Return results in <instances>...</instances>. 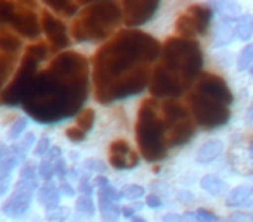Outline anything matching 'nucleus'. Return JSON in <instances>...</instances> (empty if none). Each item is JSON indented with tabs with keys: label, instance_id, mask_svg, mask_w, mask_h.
Returning a JSON list of instances; mask_svg holds the SVG:
<instances>
[{
	"label": "nucleus",
	"instance_id": "1",
	"mask_svg": "<svg viewBox=\"0 0 253 222\" xmlns=\"http://www.w3.org/2000/svg\"><path fill=\"white\" fill-rule=\"evenodd\" d=\"M162 44L141 30H120L92 57V85L99 104L139 95L149 87Z\"/></svg>",
	"mask_w": 253,
	"mask_h": 222
},
{
	"label": "nucleus",
	"instance_id": "2",
	"mask_svg": "<svg viewBox=\"0 0 253 222\" xmlns=\"http://www.w3.org/2000/svg\"><path fill=\"white\" fill-rule=\"evenodd\" d=\"M88 61L73 50L61 52L37 75L23 109L40 125H57L80 115L88 97Z\"/></svg>",
	"mask_w": 253,
	"mask_h": 222
},
{
	"label": "nucleus",
	"instance_id": "3",
	"mask_svg": "<svg viewBox=\"0 0 253 222\" xmlns=\"http://www.w3.org/2000/svg\"><path fill=\"white\" fill-rule=\"evenodd\" d=\"M123 23L122 4L116 2H94L78 12L71 25V35L80 44L108 42L116 28Z\"/></svg>",
	"mask_w": 253,
	"mask_h": 222
},
{
	"label": "nucleus",
	"instance_id": "4",
	"mask_svg": "<svg viewBox=\"0 0 253 222\" xmlns=\"http://www.w3.org/2000/svg\"><path fill=\"white\" fill-rule=\"evenodd\" d=\"M167 129L160 115V104L156 99H144L139 108L137 122H135V141L139 153L146 162H160L167 156Z\"/></svg>",
	"mask_w": 253,
	"mask_h": 222
},
{
	"label": "nucleus",
	"instance_id": "5",
	"mask_svg": "<svg viewBox=\"0 0 253 222\" xmlns=\"http://www.w3.org/2000/svg\"><path fill=\"white\" fill-rule=\"evenodd\" d=\"M160 59H162L160 64H163L167 70L179 77L186 87H189L196 78L201 77L203 50L196 40L170 37L162 45Z\"/></svg>",
	"mask_w": 253,
	"mask_h": 222
},
{
	"label": "nucleus",
	"instance_id": "6",
	"mask_svg": "<svg viewBox=\"0 0 253 222\" xmlns=\"http://www.w3.org/2000/svg\"><path fill=\"white\" fill-rule=\"evenodd\" d=\"M49 52H50V49L42 42H37V44H33V45L26 47L25 57H23L19 68L16 70L14 78L9 82L4 94H2V97H0V102H2V104L23 106L26 94H28L33 82H35L37 75H39L37 68H39V64L42 63V61L47 59Z\"/></svg>",
	"mask_w": 253,
	"mask_h": 222
},
{
	"label": "nucleus",
	"instance_id": "7",
	"mask_svg": "<svg viewBox=\"0 0 253 222\" xmlns=\"http://www.w3.org/2000/svg\"><path fill=\"white\" fill-rule=\"evenodd\" d=\"M0 25L11 26L28 40H37L42 33L39 12L30 2H5L0 0Z\"/></svg>",
	"mask_w": 253,
	"mask_h": 222
},
{
	"label": "nucleus",
	"instance_id": "8",
	"mask_svg": "<svg viewBox=\"0 0 253 222\" xmlns=\"http://www.w3.org/2000/svg\"><path fill=\"white\" fill-rule=\"evenodd\" d=\"M187 106L194 124L205 131H215L224 127L231 118V111L227 106L207 97L201 92L194 90L187 95Z\"/></svg>",
	"mask_w": 253,
	"mask_h": 222
},
{
	"label": "nucleus",
	"instance_id": "9",
	"mask_svg": "<svg viewBox=\"0 0 253 222\" xmlns=\"http://www.w3.org/2000/svg\"><path fill=\"white\" fill-rule=\"evenodd\" d=\"M213 18V11L207 4H193L186 12L177 18L175 32L177 37L187 40H194L198 35H205Z\"/></svg>",
	"mask_w": 253,
	"mask_h": 222
},
{
	"label": "nucleus",
	"instance_id": "10",
	"mask_svg": "<svg viewBox=\"0 0 253 222\" xmlns=\"http://www.w3.org/2000/svg\"><path fill=\"white\" fill-rule=\"evenodd\" d=\"M40 179H21L16 182V187L12 191L11 196L5 200V203L2 205V212L4 215H7L9 219H21L32 208L33 194L35 191H39Z\"/></svg>",
	"mask_w": 253,
	"mask_h": 222
},
{
	"label": "nucleus",
	"instance_id": "11",
	"mask_svg": "<svg viewBox=\"0 0 253 222\" xmlns=\"http://www.w3.org/2000/svg\"><path fill=\"white\" fill-rule=\"evenodd\" d=\"M148 89L153 99H156V101H158V99L169 101V99L180 97L187 87L180 82L179 77H175L172 71L167 70L163 64H156L151 71Z\"/></svg>",
	"mask_w": 253,
	"mask_h": 222
},
{
	"label": "nucleus",
	"instance_id": "12",
	"mask_svg": "<svg viewBox=\"0 0 253 222\" xmlns=\"http://www.w3.org/2000/svg\"><path fill=\"white\" fill-rule=\"evenodd\" d=\"M160 9L158 0H123V25L128 30H135L155 18Z\"/></svg>",
	"mask_w": 253,
	"mask_h": 222
},
{
	"label": "nucleus",
	"instance_id": "13",
	"mask_svg": "<svg viewBox=\"0 0 253 222\" xmlns=\"http://www.w3.org/2000/svg\"><path fill=\"white\" fill-rule=\"evenodd\" d=\"M40 23H42V32L45 33L47 40L50 44V50H64L70 47L71 40L68 35V26L61 21L59 18L49 11H42L40 16Z\"/></svg>",
	"mask_w": 253,
	"mask_h": 222
},
{
	"label": "nucleus",
	"instance_id": "14",
	"mask_svg": "<svg viewBox=\"0 0 253 222\" xmlns=\"http://www.w3.org/2000/svg\"><path fill=\"white\" fill-rule=\"evenodd\" d=\"M198 92H201L207 97L213 99L217 102H222L224 106L232 104L234 95H232L229 85L225 84V80L218 75L213 73H203L198 80Z\"/></svg>",
	"mask_w": 253,
	"mask_h": 222
},
{
	"label": "nucleus",
	"instance_id": "15",
	"mask_svg": "<svg viewBox=\"0 0 253 222\" xmlns=\"http://www.w3.org/2000/svg\"><path fill=\"white\" fill-rule=\"evenodd\" d=\"M109 165L115 170H132L139 165V155L125 139H115L108 149Z\"/></svg>",
	"mask_w": 253,
	"mask_h": 222
},
{
	"label": "nucleus",
	"instance_id": "16",
	"mask_svg": "<svg viewBox=\"0 0 253 222\" xmlns=\"http://www.w3.org/2000/svg\"><path fill=\"white\" fill-rule=\"evenodd\" d=\"M167 146L169 148H177V146H184L194 137L196 134V125H194L193 118H186V120L175 122L172 125H167Z\"/></svg>",
	"mask_w": 253,
	"mask_h": 222
},
{
	"label": "nucleus",
	"instance_id": "17",
	"mask_svg": "<svg viewBox=\"0 0 253 222\" xmlns=\"http://www.w3.org/2000/svg\"><path fill=\"white\" fill-rule=\"evenodd\" d=\"M236 19L232 18H220L215 25L213 30V39H211V44H213L215 49H220V47H225L234 40V37L238 35L236 32Z\"/></svg>",
	"mask_w": 253,
	"mask_h": 222
},
{
	"label": "nucleus",
	"instance_id": "18",
	"mask_svg": "<svg viewBox=\"0 0 253 222\" xmlns=\"http://www.w3.org/2000/svg\"><path fill=\"white\" fill-rule=\"evenodd\" d=\"M37 198H39V203L42 205L45 210L59 207V201H61L59 187H57L52 180H47V182H43L42 187H39Z\"/></svg>",
	"mask_w": 253,
	"mask_h": 222
},
{
	"label": "nucleus",
	"instance_id": "19",
	"mask_svg": "<svg viewBox=\"0 0 253 222\" xmlns=\"http://www.w3.org/2000/svg\"><path fill=\"white\" fill-rule=\"evenodd\" d=\"M18 64L16 54H2L0 52V97L5 90V84H9V78L12 77Z\"/></svg>",
	"mask_w": 253,
	"mask_h": 222
},
{
	"label": "nucleus",
	"instance_id": "20",
	"mask_svg": "<svg viewBox=\"0 0 253 222\" xmlns=\"http://www.w3.org/2000/svg\"><path fill=\"white\" fill-rule=\"evenodd\" d=\"M253 196V187L250 184H241V186H236L234 189L229 191L227 198H225V205L231 208L243 207L250 201V198Z\"/></svg>",
	"mask_w": 253,
	"mask_h": 222
},
{
	"label": "nucleus",
	"instance_id": "21",
	"mask_svg": "<svg viewBox=\"0 0 253 222\" xmlns=\"http://www.w3.org/2000/svg\"><path fill=\"white\" fill-rule=\"evenodd\" d=\"M224 153V144L217 139L213 141H208L198 149V155H196V160L200 163H211L218 158V156Z\"/></svg>",
	"mask_w": 253,
	"mask_h": 222
},
{
	"label": "nucleus",
	"instance_id": "22",
	"mask_svg": "<svg viewBox=\"0 0 253 222\" xmlns=\"http://www.w3.org/2000/svg\"><path fill=\"white\" fill-rule=\"evenodd\" d=\"M120 210H122V207H118L115 201L99 193V212H101L102 222H118V217L122 215Z\"/></svg>",
	"mask_w": 253,
	"mask_h": 222
},
{
	"label": "nucleus",
	"instance_id": "23",
	"mask_svg": "<svg viewBox=\"0 0 253 222\" xmlns=\"http://www.w3.org/2000/svg\"><path fill=\"white\" fill-rule=\"evenodd\" d=\"M37 144V137L35 134H26L23 139H19L18 142L11 146V155L14 156L16 160H19L21 163L26 162V155H28L30 148Z\"/></svg>",
	"mask_w": 253,
	"mask_h": 222
},
{
	"label": "nucleus",
	"instance_id": "24",
	"mask_svg": "<svg viewBox=\"0 0 253 222\" xmlns=\"http://www.w3.org/2000/svg\"><path fill=\"white\" fill-rule=\"evenodd\" d=\"M23 47V42L16 33L0 32V52L2 54H18Z\"/></svg>",
	"mask_w": 253,
	"mask_h": 222
},
{
	"label": "nucleus",
	"instance_id": "25",
	"mask_svg": "<svg viewBox=\"0 0 253 222\" xmlns=\"http://www.w3.org/2000/svg\"><path fill=\"white\" fill-rule=\"evenodd\" d=\"M200 184L208 194H211V196H220V194H224L225 191H227V184H225L220 177L211 176V174L201 177Z\"/></svg>",
	"mask_w": 253,
	"mask_h": 222
},
{
	"label": "nucleus",
	"instance_id": "26",
	"mask_svg": "<svg viewBox=\"0 0 253 222\" xmlns=\"http://www.w3.org/2000/svg\"><path fill=\"white\" fill-rule=\"evenodd\" d=\"M45 5L49 9H52L54 12L61 16H75L80 12L82 5L77 4V2H71V0H63V2H57V0H45Z\"/></svg>",
	"mask_w": 253,
	"mask_h": 222
},
{
	"label": "nucleus",
	"instance_id": "27",
	"mask_svg": "<svg viewBox=\"0 0 253 222\" xmlns=\"http://www.w3.org/2000/svg\"><path fill=\"white\" fill-rule=\"evenodd\" d=\"M210 5V9L213 12H218V14H222V18H232L234 19L238 14H241V5L238 4V2H231V0H227V2H213V4H208Z\"/></svg>",
	"mask_w": 253,
	"mask_h": 222
},
{
	"label": "nucleus",
	"instance_id": "28",
	"mask_svg": "<svg viewBox=\"0 0 253 222\" xmlns=\"http://www.w3.org/2000/svg\"><path fill=\"white\" fill-rule=\"evenodd\" d=\"M236 32L243 42H248L253 37V14H241L236 23Z\"/></svg>",
	"mask_w": 253,
	"mask_h": 222
},
{
	"label": "nucleus",
	"instance_id": "29",
	"mask_svg": "<svg viewBox=\"0 0 253 222\" xmlns=\"http://www.w3.org/2000/svg\"><path fill=\"white\" fill-rule=\"evenodd\" d=\"M95 124V111L90 108L87 109H82L80 115L77 117V127L80 129V131H84L85 134H88V132L92 131V127H94Z\"/></svg>",
	"mask_w": 253,
	"mask_h": 222
},
{
	"label": "nucleus",
	"instance_id": "30",
	"mask_svg": "<svg viewBox=\"0 0 253 222\" xmlns=\"http://www.w3.org/2000/svg\"><path fill=\"white\" fill-rule=\"evenodd\" d=\"M253 66V44H248L246 47H243V50L238 56V70L246 71Z\"/></svg>",
	"mask_w": 253,
	"mask_h": 222
},
{
	"label": "nucleus",
	"instance_id": "31",
	"mask_svg": "<svg viewBox=\"0 0 253 222\" xmlns=\"http://www.w3.org/2000/svg\"><path fill=\"white\" fill-rule=\"evenodd\" d=\"M45 219L47 222H66L70 219V210L66 207H56L50 208V210L45 212Z\"/></svg>",
	"mask_w": 253,
	"mask_h": 222
},
{
	"label": "nucleus",
	"instance_id": "32",
	"mask_svg": "<svg viewBox=\"0 0 253 222\" xmlns=\"http://www.w3.org/2000/svg\"><path fill=\"white\" fill-rule=\"evenodd\" d=\"M77 212L82 215H87V217H92V215L95 214V205H94V201H92V198L82 194L77 200Z\"/></svg>",
	"mask_w": 253,
	"mask_h": 222
},
{
	"label": "nucleus",
	"instance_id": "33",
	"mask_svg": "<svg viewBox=\"0 0 253 222\" xmlns=\"http://www.w3.org/2000/svg\"><path fill=\"white\" fill-rule=\"evenodd\" d=\"M120 193H122V196L126 198V200L137 201V200H141V198L146 194V189L142 186H137V184H128V186L123 187Z\"/></svg>",
	"mask_w": 253,
	"mask_h": 222
},
{
	"label": "nucleus",
	"instance_id": "34",
	"mask_svg": "<svg viewBox=\"0 0 253 222\" xmlns=\"http://www.w3.org/2000/svg\"><path fill=\"white\" fill-rule=\"evenodd\" d=\"M26 127H28V120H26L25 117H19L18 120L12 124L11 131H9V139H11V141H16L19 135H23V132L26 131Z\"/></svg>",
	"mask_w": 253,
	"mask_h": 222
},
{
	"label": "nucleus",
	"instance_id": "35",
	"mask_svg": "<svg viewBox=\"0 0 253 222\" xmlns=\"http://www.w3.org/2000/svg\"><path fill=\"white\" fill-rule=\"evenodd\" d=\"M19 160H16L14 156L9 153V156L5 160L0 162V174H4V176H12V172L16 170V167L19 165Z\"/></svg>",
	"mask_w": 253,
	"mask_h": 222
},
{
	"label": "nucleus",
	"instance_id": "36",
	"mask_svg": "<svg viewBox=\"0 0 253 222\" xmlns=\"http://www.w3.org/2000/svg\"><path fill=\"white\" fill-rule=\"evenodd\" d=\"M52 148L50 146V139L49 135H42V137L39 139V142L35 144V149H33V155L37 156V158H43V156L49 153V149Z\"/></svg>",
	"mask_w": 253,
	"mask_h": 222
},
{
	"label": "nucleus",
	"instance_id": "37",
	"mask_svg": "<svg viewBox=\"0 0 253 222\" xmlns=\"http://www.w3.org/2000/svg\"><path fill=\"white\" fill-rule=\"evenodd\" d=\"M84 169L87 172H92V174H106L108 167L101 162V160H95V158H88L84 162Z\"/></svg>",
	"mask_w": 253,
	"mask_h": 222
},
{
	"label": "nucleus",
	"instance_id": "38",
	"mask_svg": "<svg viewBox=\"0 0 253 222\" xmlns=\"http://www.w3.org/2000/svg\"><path fill=\"white\" fill-rule=\"evenodd\" d=\"M39 177L43 179V182L47 180H52L54 177V163L52 162H47V160H42L39 165Z\"/></svg>",
	"mask_w": 253,
	"mask_h": 222
},
{
	"label": "nucleus",
	"instance_id": "39",
	"mask_svg": "<svg viewBox=\"0 0 253 222\" xmlns=\"http://www.w3.org/2000/svg\"><path fill=\"white\" fill-rule=\"evenodd\" d=\"M78 189L84 196H90L92 198V193H94V182L88 179L87 176H82L78 179Z\"/></svg>",
	"mask_w": 253,
	"mask_h": 222
},
{
	"label": "nucleus",
	"instance_id": "40",
	"mask_svg": "<svg viewBox=\"0 0 253 222\" xmlns=\"http://www.w3.org/2000/svg\"><path fill=\"white\" fill-rule=\"evenodd\" d=\"M66 137L70 139V141H73V142H84L85 137H87V134H85L84 131H80V129L75 125V127H70L66 131Z\"/></svg>",
	"mask_w": 253,
	"mask_h": 222
},
{
	"label": "nucleus",
	"instance_id": "41",
	"mask_svg": "<svg viewBox=\"0 0 253 222\" xmlns=\"http://www.w3.org/2000/svg\"><path fill=\"white\" fill-rule=\"evenodd\" d=\"M196 217L200 219V222H220V219L215 214H211L210 210H205V208H200L196 210Z\"/></svg>",
	"mask_w": 253,
	"mask_h": 222
},
{
	"label": "nucleus",
	"instance_id": "42",
	"mask_svg": "<svg viewBox=\"0 0 253 222\" xmlns=\"http://www.w3.org/2000/svg\"><path fill=\"white\" fill-rule=\"evenodd\" d=\"M61 182H59V193H61V196H75V187L70 184V180H66V179H59Z\"/></svg>",
	"mask_w": 253,
	"mask_h": 222
},
{
	"label": "nucleus",
	"instance_id": "43",
	"mask_svg": "<svg viewBox=\"0 0 253 222\" xmlns=\"http://www.w3.org/2000/svg\"><path fill=\"white\" fill-rule=\"evenodd\" d=\"M59 158H63V153H61L59 146H52V148L49 149V153L43 156V160H47V162H52V163L57 162Z\"/></svg>",
	"mask_w": 253,
	"mask_h": 222
},
{
	"label": "nucleus",
	"instance_id": "44",
	"mask_svg": "<svg viewBox=\"0 0 253 222\" xmlns=\"http://www.w3.org/2000/svg\"><path fill=\"white\" fill-rule=\"evenodd\" d=\"M9 189H11V176L0 174V198L4 196V194H7Z\"/></svg>",
	"mask_w": 253,
	"mask_h": 222
},
{
	"label": "nucleus",
	"instance_id": "45",
	"mask_svg": "<svg viewBox=\"0 0 253 222\" xmlns=\"http://www.w3.org/2000/svg\"><path fill=\"white\" fill-rule=\"evenodd\" d=\"M162 198L158 196V194H148V198H146V205L151 208H155V210H158V208H162Z\"/></svg>",
	"mask_w": 253,
	"mask_h": 222
},
{
	"label": "nucleus",
	"instance_id": "46",
	"mask_svg": "<svg viewBox=\"0 0 253 222\" xmlns=\"http://www.w3.org/2000/svg\"><path fill=\"white\" fill-rule=\"evenodd\" d=\"M135 208L134 207H122V210H120V214L123 215V217H128V219H132V217H135Z\"/></svg>",
	"mask_w": 253,
	"mask_h": 222
},
{
	"label": "nucleus",
	"instance_id": "47",
	"mask_svg": "<svg viewBox=\"0 0 253 222\" xmlns=\"http://www.w3.org/2000/svg\"><path fill=\"white\" fill-rule=\"evenodd\" d=\"M106 186H109V180L106 179V177H95V180H94V187H97V189H102V187H106Z\"/></svg>",
	"mask_w": 253,
	"mask_h": 222
},
{
	"label": "nucleus",
	"instance_id": "48",
	"mask_svg": "<svg viewBox=\"0 0 253 222\" xmlns=\"http://www.w3.org/2000/svg\"><path fill=\"white\" fill-rule=\"evenodd\" d=\"M163 222H182V215H177V214H167L163 217Z\"/></svg>",
	"mask_w": 253,
	"mask_h": 222
},
{
	"label": "nucleus",
	"instance_id": "49",
	"mask_svg": "<svg viewBox=\"0 0 253 222\" xmlns=\"http://www.w3.org/2000/svg\"><path fill=\"white\" fill-rule=\"evenodd\" d=\"M9 153H11V148H7V146H5L4 142H0V162L7 158Z\"/></svg>",
	"mask_w": 253,
	"mask_h": 222
},
{
	"label": "nucleus",
	"instance_id": "50",
	"mask_svg": "<svg viewBox=\"0 0 253 222\" xmlns=\"http://www.w3.org/2000/svg\"><path fill=\"white\" fill-rule=\"evenodd\" d=\"M248 122L250 124H253V104L250 106V109H248Z\"/></svg>",
	"mask_w": 253,
	"mask_h": 222
},
{
	"label": "nucleus",
	"instance_id": "51",
	"mask_svg": "<svg viewBox=\"0 0 253 222\" xmlns=\"http://www.w3.org/2000/svg\"><path fill=\"white\" fill-rule=\"evenodd\" d=\"M130 221L132 222H146V219H142V217H139V215H135V217H132Z\"/></svg>",
	"mask_w": 253,
	"mask_h": 222
},
{
	"label": "nucleus",
	"instance_id": "52",
	"mask_svg": "<svg viewBox=\"0 0 253 222\" xmlns=\"http://www.w3.org/2000/svg\"><path fill=\"white\" fill-rule=\"evenodd\" d=\"M250 73H252V77H253V66H252V68H250Z\"/></svg>",
	"mask_w": 253,
	"mask_h": 222
},
{
	"label": "nucleus",
	"instance_id": "53",
	"mask_svg": "<svg viewBox=\"0 0 253 222\" xmlns=\"http://www.w3.org/2000/svg\"><path fill=\"white\" fill-rule=\"evenodd\" d=\"M252 207H253V205H252Z\"/></svg>",
	"mask_w": 253,
	"mask_h": 222
}]
</instances>
